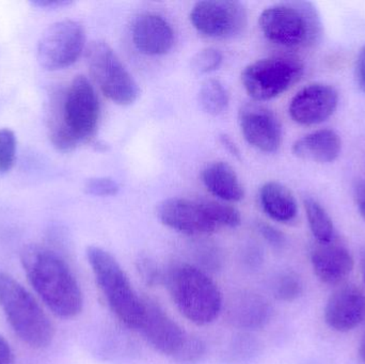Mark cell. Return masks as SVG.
<instances>
[{"label":"cell","mask_w":365,"mask_h":364,"mask_svg":"<svg viewBox=\"0 0 365 364\" xmlns=\"http://www.w3.org/2000/svg\"><path fill=\"white\" fill-rule=\"evenodd\" d=\"M21 262L28 281L55 316L68 320L81 313L83 296L81 286L57 252L30 244L21 250Z\"/></svg>","instance_id":"6da1fadb"},{"label":"cell","mask_w":365,"mask_h":364,"mask_svg":"<svg viewBox=\"0 0 365 364\" xmlns=\"http://www.w3.org/2000/svg\"><path fill=\"white\" fill-rule=\"evenodd\" d=\"M165 282L175 307L189 322L197 326H206L220 316L222 294L203 269L181 263L169 269Z\"/></svg>","instance_id":"7a4b0ae2"},{"label":"cell","mask_w":365,"mask_h":364,"mask_svg":"<svg viewBox=\"0 0 365 364\" xmlns=\"http://www.w3.org/2000/svg\"><path fill=\"white\" fill-rule=\"evenodd\" d=\"M87 259L109 309L124 326L139 331L145 301L135 290L123 267L110 252L98 246L87 248Z\"/></svg>","instance_id":"3957f363"},{"label":"cell","mask_w":365,"mask_h":364,"mask_svg":"<svg viewBox=\"0 0 365 364\" xmlns=\"http://www.w3.org/2000/svg\"><path fill=\"white\" fill-rule=\"evenodd\" d=\"M0 308L17 337L32 348H48L55 326L36 299L6 273H0Z\"/></svg>","instance_id":"277c9868"},{"label":"cell","mask_w":365,"mask_h":364,"mask_svg":"<svg viewBox=\"0 0 365 364\" xmlns=\"http://www.w3.org/2000/svg\"><path fill=\"white\" fill-rule=\"evenodd\" d=\"M259 25L266 38L280 46L297 48L319 40L322 23L311 2H281L259 15Z\"/></svg>","instance_id":"5b68a950"},{"label":"cell","mask_w":365,"mask_h":364,"mask_svg":"<svg viewBox=\"0 0 365 364\" xmlns=\"http://www.w3.org/2000/svg\"><path fill=\"white\" fill-rule=\"evenodd\" d=\"M304 64L291 56L264 58L247 66L242 72V83L247 93L257 102L281 95L300 80Z\"/></svg>","instance_id":"8992f818"},{"label":"cell","mask_w":365,"mask_h":364,"mask_svg":"<svg viewBox=\"0 0 365 364\" xmlns=\"http://www.w3.org/2000/svg\"><path fill=\"white\" fill-rule=\"evenodd\" d=\"M88 68L96 85L111 102L128 106L136 102L139 88L110 45L94 41L86 51Z\"/></svg>","instance_id":"52a82bcc"},{"label":"cell","mask_w":365,"mask_h":364,"mask_svg":"<svg viewBox=\"0 0 365 364\" xmlns=\"http://www.w3.org/2000/svg\"><path fill=\"white\" fill-rule=\"evenodd\" d=\"M60 113L66 135L75 147L93 138L100 119V102L87 77L78 75L73 79L62 93Z\"/></svg>","instance_id":"ba28073f"},{"label":"cell","mask_w":365,"mask_h":364,"mask_svg":"<svg viewBox=\"0 0 365 364\" xmlns=\"http://www.w3.org/2000/svg\"><path fill=\"white\" fill-rule=\"evenodd\" d=\"M85 46L83 25L73 19H64L51 24L41 34L36 59L45 70H63L78 60Z\"/></svg>","instance_id":"9c48e42d"},{"label":"cell","mask_w":365,"mask_h":364,"mask_svg":"<svg viewBox=\"0 0 365 364\" xmlns=\"http://www.w3.org/2000/svg\"><path fill=\"white\" fill-rule=\"evenodd\" d=\"M190 21L204 36L215 38H233L246 28V6L242 2L232 0L199 1L191 10Z\"/></svg>","instance_id":"30bf717a"},{"label":"cell","mask_w":365,"mask_h":364,"mask_svg":"<svg viewBox=\"0 0 365 364\" xmlns=\"http://www.w3.org/2000/svg\"><path fill=\"white\" fill-rule=\"evenodd\" d=\"M145 313L139 331L160 354L175 359L189 333L184 331L156 301L143 298Z\"/></svg>","instance_id":"8fae6325"},{"label":"cell","mask_w":365,"mask_h":364,"mask_svg":"<svg viewBox=\"0 0 365 364\" xmlns=\"http://www.w3.org/2000/svg\"><path fill=\"white\" fill-rule=\"evenodd\" d=\"M240 130L249 145L264 153H274L282 142V126L277 115L261 105L245 104L238 113Z\"/></svg>","instance_id":"7c38bea8"},{"label":"cell","mask_w":365,"mask_h":364,"mask_svg":"<svg viewBox=\"0 0 365 364\" xmlns=\"http://www.w3.org/2000/svg\"><path fill=\"white\" fill-rule=\"evenodd\" d=\"M158 216L163 224L186 235H206L218 231L202 200L169 198L158 204Z\"/></svg>","instance_id":"4fadbf2b"},{"label":"cell","mask_w":365,"mask_h":364,"mask_svg":"<svg viewBox=\"0 0 365 364\" xmlns=\"http://www.w3.org/2000/svg\"><path fill=\"white\" fill-rule=\"evenodd\" d=\"M339 93L326 83H312L300 90L289 104L292 119L302 125H315L329 119L338 108Z\"/></svg>","instance_id":"5bb4252c"},{"label":"cell","mask_w":365,"mask_h":364,"mask_svg":"<svg viewBox=\"0 0 365 364\" xmlns=\"http://www.w3.org/2000/svg\"><path fill=\"white\" fill-rule=\"evenodd\" d=\"M325 322L332 331L349 333L365 318V294L355 284L336 288L326 303Z\"/></svg>","instance_id":"9a60e30c"},{"label":"cell","mask_w":365,"mask_h":364,"mask_svg":"<svg viewBox=\"0 0 365 364\" xmlns=\"http://www.w3.org/2000/svg\"><path fill=\"white\" fill-rule=\"evenodd\" d=\"M227 316L230 324L240 331H259L269 323L272 308L261 294L253 291H242L230 298Z\"/></svg>","instance_id":"2e32d148"},{"label":"cell","mask_w":365,"mask_h":364,"mask_svg":"<svg viewBox=\"0 0 365 364\" xmlns=\"http://www.w3.org/2000/svg\"><path fill=\"white\" fill-rule=\"evenodd\" d=\"M132 36L139 53L147 56L165 55L175 44V32L170 24L153 13L140 15L135 21Z\"/></svg>","instance_id":"e0dca14e"},{"label":"cell","mask_w":365,"mask_h":364,"mask_svg":"<svg viewBox=\"0 0 365 364\" xmlns=\"http://www.w3.org/2000/svg\"><path fill=\"white\" fill-rule=\"evenodd\" d=\"M311 264L319 281L329 286L344 281L355 266L353 256L344 246L319 244L311 251Z\"/></svg>","instance_id":"ac0fdd59"},{"label":"cell","mask_w":365,"mask_h":364,"mask_svg":"<svg viewBox=\"0 0 365 364\" xmlns=\"http://www.w3.org/2000/svg\"><path fill=\"white\" fill-rule=\"evenodd\" d=\"M292 150L294 155L300 160L329 164L340 155L342 140L334 130L325 128L297 139Z\"/></svg>","instance_id":"d6986e66"},{"label":"cell","mask_w":365,"mask_h":364,"mask_svg":"<svg viewBox=\"0 0 365 364\" xmlns=\"http://www.w3.org/2000/svg\"><path fill=\"white\" fill-rule=\"evenodd\" d=\"M206 189L222 202H240L245 192L235 170L225 162H212L202 170Z\"/></svg>","instance_id":"ffe728a7"},{"label":"cell","mask_w":365,"mask_h":364,"mask_svg":"<svg viewBox=\"0 0 365 364\" xmlns=\"http://www.w3.org/2000/svg\"><path fill=\"white\" fill-rule=\"evenodd\" d=\"M259 202L268 217L274 222H293L298 213L297 201L293 192L279 182H267L259 190Z\"/></svg>","instance_id":"44dd1931"},{"label":"cell","mask_w":365,"mask_h":364,"mask_svg":"<svg viewBox=\"0 0 365 364\" xmlns=\"http://www.w3.org/2000/svg\"><path fill=\"white\" fill-rule=\"evenodd\" d=\"M304 205L313 236L317 239L319 244L332 243L336 237V229L325 207L311 197L304 199Z\"/></svg>","instance_id":"7402d4cb"},{"label":"cell","mask_w":365,"mask_h":364,"mask_svg":"<svg viewBox=\"0 0 365 364\" xmlns=\"http://www.w3.org/2000/svg\"><path fill=\"white\" fill-rule=\"evenodd\" d=\"M199 102L203 110L210 115H219L229 105V95L222 83L217 79H208L202 83Z\"/></svg>","instance_id":"603a6c76"},{"label":"cell","mask_w":365,"mask_h":364,"mask_svg":"<svg viewBox=\"0 0 365 364\" xmlns=\"http://www.w3.org/2000/svg\"><path fill=\"white\" fill-rule=\"evenodd\" d=\"M201 200L210 220L218 230L223 228L233 229L240 226L242 222V216L237 209L220 201L206 200V199H201Z\"/></svg>","instance_id":"cb8c5ba5"},{"label":"cell","mask_w":365,"mask_h":364,"mask_svg":"<svg viewBox=\"0 0 365 364\" xmlns=\"http://www.w3.org/2000/svg\"><path fill=\"white\" fill-rule=\"evenodd\" d=\"M274 295L279 301L292 303L299 298L304 293V282L294 271H284L274 282Z\"/></svg>","instance_id":"d4e9b609"},{"label":"cell","mask_w":365,"mask_h":364,"mask_svg":"<svg viewBox=\"0 0 365 364\" xmlns=\"http://www.w3.org/2000/svg\"><path fill=\"white\" fill-rule=\"evenodd\" d=\"M223 56L218 49L208 47L197 51L191 59V70L195 75H206L218 70Z\"/></svg>","instance_id":"484cf974"},{"label":"cell","mask_w":365,"mask_h":364,"mask_svg":"<svg viewBox=\"0 0 365 364\" xmlns=\"http://www.w3.org/2000/svg\"><path fill=\"white\" fill-rule=\"evenodd\" d=\"M16 137L9 128L0 130V175H6L14 166Z\"/></svg>","instance_id":"4316f807"},{"label":"cell","mask_w":365,"mask_h":364,"mask_svg":"<svg viewBox=\"0 0 365 364\" xmlns=\"http://www.w3.org/2000/svg\"><path fill=\"white\" fill-rule=\"evenodd\" d=\"M205 354L206 345L203 340L189 333L184 346L173 361L179 364H197L204 358Z\"/></svg>","instance_id":"83f0119b"},{"label":"cell","mask_w":365,"mask_h":364,"mask_svg":"<svg viewBox=\"0 0 365 364\" xmlns=\"http://www.w3.org/2000/svg\"><path fill=\"white\" fill-rule=\"evenodd\" d=\"M119 190V184L110 177H92L85 183V192L91 196H117Z\"/></svg>","instance_id":"f1b7e54d"},{"label":"cell","mask_w":365,"mask_h":364,"mask_svg":"<svg viewBox=\"0 0 365 364\" xmlns=\"http://www.w3.org/2000/svg\"><path fill=\"white\" fill-rule=\"evenodd\" d=\"M137 271L143 281L151 288L165 281V276L163 275L158 265L149 259H141L138 261Z\"/></svg>","instance_id":"f546056e"},{"label":"cell","mask_w":365,"mask_h":364,"mask_svg":"<svg viewBox=\"0 0 365 364\" xmlns=\"http://www.w3.org/2000/svg\"><path fill=\"white\" fill-rule=\"evenodd\" d=\"M259 232L261 233L263 239H265L267 243L270 245L274 246L276 248L282 247L285 244V236L280 230L274 228L272 224H265V222H261L259 224Z\"/></svg>","instance_id":"4dcf8cb0"},{"label":"cell","mask_w":365,"mask_h":364,"mask_svg":"<svg viewBox=\"0 0 365 364\" xmlns=\"http://www.w3.org/2000/svg\"><path fill=\"white\" fill-rule=\"evenodd\" d=\"M356 77L360 89L365 93V44L361 47L356 63Z\"/></svg>","instance_id":"1f68e13d"},{"label":"cell","mask_w":365,"mask_h":364,"mask_svg":"<svg viewBox=\"0 0 365 364\" xmlns=\"http://www.w3.org/2000/svg\"><path fill=\"white\" fill-rule=\"evenodd\" d=\"M354 197H355L356 204L359 209L360 215L365 222V182L357 181L354 186Z\"/></svg>","instance_id":"d6a6232c"},{"label":"cell","mask_w":365,"mask_h":364,"mask_svg":"<svg viewBox=\"0 0 365 364\" xmlns=\"http://www.w3.org/2000/svg\"><path fill=\"white\" fill-rule=\"evenodd\" d=\"M14 356L10 344L0 335V364H13Z\"/></svg>","instance_id":"836d02e7"},{"label":"cell","mask_w":365,"mask_h":364,"mask_svg":"<svg viewBox=\"0 0 365 364\" xmlns=\"http://www.w3.org/2000/svg\"><path fill=\"white\" fill-rule=\"evenodd\" d=\"M219 140H220V143L223 145V147H225L232 156L236 158H240V149H238L237 145H236L235 141H234L231 137L222 134L219 137Z\"/></svg>","instance_id":"e575fe53"},{"label":"cell","mask_w":365,"mask_h":364,"mask_svg":"<svg viewBox=\"0 0 365 364\" xmlns=\"http://www.w3.org/2000/svg\"><path fill=\"white\" fill-rule=\"evenodd\" d=\"M32 4L38 6V8L56 9L68 6V4H71V1H49V0H38V1L32 2Z\"/></svg>","instance_id":"d590c367"},{"label":"cell","mask_w":365,"mask_h":364,"mask_svg":"<svg viewBox=\"0 0 365 364\" xmlns=\"http://www.w3.org/2000/svg\"><path fill=\"white\" fill-rule=\"evenodd\" d=\"M359 355L360 358H361L362 361L365 363V333L364 337H362L361 342H360Z\"/></svg>","instance_id":"8d00e7d4"},{"label":"cell","mask_w":365,"mask_h":364,"mask_svg":"<svg viewBox=\"0 0 365 364\" xmlns=\"http://www.w3.org/2000/svg\"><path fill=\"white\" fill-rule=\"evenodd\" d=\"M362 276H364V282L365 286V256L362 260Z\"/></svg>","instance_id":"74e56055"}]
</instances>
